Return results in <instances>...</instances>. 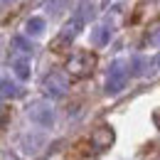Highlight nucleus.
<instances>
[{"label":"nucleus","mask_w":160,"mask_h":160,"mask_svg":"<svg viewBox=\"0 0 160 160\" xmlns=\"http://www.w3.org/2000/svg\"><path fill=\"white\" fill-rule=\"evenodd\" d=\"M131 79V64L126 59H113L108 72H106V84H103V91L108 96H116L126 89V84Z\"/></svg>","instance_id":"1"},{"label":"nucleus","mask_w":160,"mask_h":160,"mask_svg":"<svg viewBox=\"0 0 160 160\" xmlns=\"http://www.w3.org/2000/svg\"><path fill=\"white\" fill-rule=\"evenodd\" d=\"M25 113H27V118L32 121L35 126H42V128H49L52 123H54V106L49 103V101H32L27 108H25Z\"/></svg>","instance_id":"2"},{"label":"nucleus","mask_w":160,"mask_h":160,"mask_svg":"<svg viewBox=\"0 0 160 160\" xmlns=\"http://www.w3.org/2000/svg\"><path fill=\"white\" fill-rule=\"evenodd\" d=\"M44 145H47V133H42V131H27L18 138V148H20V153L25 158L37 155Z\"/></svg>","instance_id":"3"},{"label":"nucleus","mask_w":160,"mask_h":160,"mask_svg":"<svg viewBox=\"0 0 160 160\" xmlns=\"http://www.w3.org/2000/svg\"><path fill=\"white\" fill-rule=\"evenodd\" d=\"M42 89H44V94H47L49 99H62V96L67 94V89H69V79H67V74H62V72H52V74L44 77Z\"/></svg>","instance_id":"4"},{"label":"nucleus","mask_w":160,"mask_h":160,"mask_svg":"<svg viewBox=\"0 0 160 160\" xmlns=\"http://www.w3.org/2000/svg\"><path fill=\"white\" fill-rule=\"evenodd\" d=\"M111 40V30L106 25H94L91 32H89V44L91 47H106Z\"/></svg>","instance_id":"5"},{"label":"nucleus","mask_w":160,"mask_h":160,"mask_svg":"<svg viewBox=\"0 0 160 160\" xmlns=\"http://www.w3.org/2000/svg\"><path fill=\"white\" fill-rule=\"evenodd\" d=\"M91 143H94L99 150H103V148H111V143H113V131H111L108 126H101L99 131L91 136Z\"/></svg>","instance_id":"6"},{"label":"nucleus","mask_w":160,"mask_h":160,"mask_svg":"<svg viewBox=\"0 0 160 160\" xmlns=\"http://www.w3.org/2000/svg\"><path fill=\"white\" fill-rule=\"evenodd\" d=\"M89 69H91V62H89L86 54H77L74 59H69V72L77 74V77H84Z\"/></svg>","instance_id":"7"},{"label":"nucleus","mask_w":160,"mask_h":160,"mask_svg":"<svg viewBox=\"0 0 160 160\" xmlns=\"http://www.w3.org/2000/svg\"><path fill=\"white\" fill-rule=\"evenodd\" d=\"M12 74L18 77L20 81H27L32 77V67H30V62L27 57H20V59H12Z\"/></svg>","instance_id":"8"},{"label":"nucleus","mask_w":160,"mask_h":160,"mask_svg":"<svg viewBox=\"0 0 160 160\" xmlns=\"http://www.w3.org/2000/svg\"><path fill=\"white\" fill-rule=\"evenodd\" d=\"M44 27H47L44 18L35 15V18H30V20L25 22V35H27V37H40L42 32H44Z\"/></svg>","instance_id":"9"},{"label":"nucleus","mask_w":160,"mask_h":160,"mask_svg":"<svg viewBox=\"0 0 160 160\" xmlns=\"http://www.w3.org/2000/svg\"><path fill=\"white\" fill-rule=\"evenodd\" d=\"M81 25H84V22H81V20H77V18H74V20H69V22H67V25H64V27H62L59 42H64V44H67V42H72V40H74V37H77V35H79Z\"/></svg>","instance_id":"10"},{"label":"nucleus","mask_w":160,"mask_h":160,"mask_svg":"<svg viewBox=\"0 0 160 160\" xmlns=\"http://www.w3.org/2000/svg\"><path fill=\"white\" fill-rule=\"evenodd\" d=\"M10 47L18 49V52H22V54H32V52H35V44L27 40V35H12Z\"/></svg>","instance_id":"11"},{"label":"nucleus","mask_w":160,"mask_h":160,"mask_svg":"<svg viewBox=\"0 0 160 160\" xmlns=\"http://www.w3.org/2000/svg\"><path fill=\"white\" fill-rule=\"evenodd\" d=\"M131 77H143L145 74V69L150 67V59L148 57H143V54H136V57H131Z\"/></svg>","instance_id":"12"},{"label":"nucleus","mask_w":160,"mask_h":160,"mask_svg":"<svg viewBox=\"0 0 160 160\" xmlns=\"http://www.w3.org/2000/svg\"><path fill=\"white\" fill-rule=\"evenodd\" d=\"M74 18H77V20H81V22H86L89 18H94V2H91V0H81Z\"/></svg>","instance_id":"13"},{"label":"nucleus","mask_w":160,"mask_h":160,"mask_svg":"<svg viewBox=\"0 0 160 160\" xmlns=\"http://www.w3.org/2000/svg\"><path fill=\"white\" fill-rule=\"evenodd\" d=\"M0 86H2V99H12V96H18V84L10 79V77H2Z\"/></svg>","instance_id":"14"},{"label":"nucleus","mask_w":160,"mask_h":160,"mask_svg":"<svg viewBox=\"0 0 160 160\" xmlns=\"http://www.w3.org/2000/svg\"><path fill=\"white\" fill-rule=\"evenodd\" d=\"M150 44L160 47V25H155V27L150 30Z\"/></svg>","instance_id":"15"},{"label":"nucleus","mask_w":160,"mask_h":160,"mask_svg":"<svg viewBox=\"0 0 160 160\" xmlns=\"http://www.w3.org/2000/svg\"><path fill=\"white\" fill-rule=\"evenodd\" d=\"M2 2H5V5H10V2H15V0H2Z\"/></svg>","instance_id":"16"},{"label":"nucleus","mask_w":160,"mask_h":160,"mask_svg":"<svg viewBox=\"0 0 160 160\" xmlns=\"http://www.w3.org/2000/svg\"><path fill=\"white\" fill-rule=\"evenodd\" d=\"M158 69H160V57H158Z\"/></svg>","instance_id":"17"}]
</instances>
